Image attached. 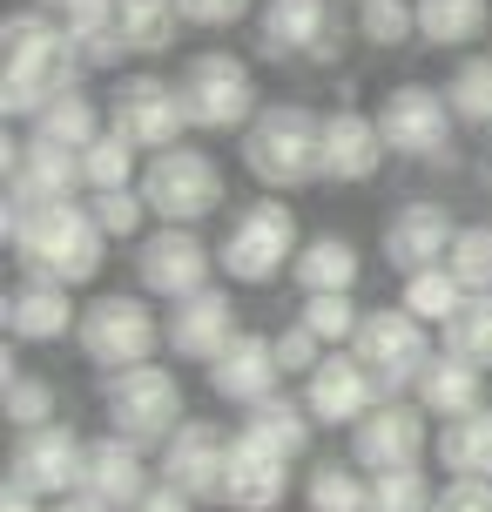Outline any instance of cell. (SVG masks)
Instances as JSON below:
<instances>
[{"mask_svg": "<svg viewBox=\"0 0 492 512\" xmlns=\"http://www.w3.org/2000/svg\"><path fill=\"white\" fill-rule=\"evenodd\" d=\"M243 169L263 189H304L324 182V115L304 102H277L243 128Z\"/></svg>", "mask_w": 492, "mask_h": 512, "instance_id": "cell-3", "label": "cell"}, {"mask_svg": "<svg viewBox=\"0 0 492 512\" xmlns=\"http://www.w3.org/2000/svg\"><path fill=\"white\" fill-rule=\"evenodd\" d=\"M236 304L230 290H196V297H182V304H169V351L189 364H216L223 351L236 344Z\"/></svg>", "mask_w": 492, "mask_h": 512, "instance_id": "cell-20", "label": "cell"}, {"mask_svg": "<svg viewBox=\"0 0 492 512\" xmlns=\"http://www.w3.org/2000/svg\"><path fill=\"white\" fill-rule=\"evenodd\" d=\"M412 398L425 405V418H445V425H452V418H466V411L486 405V371H472L466 358L445 351V358H432V371L418 378Z\"/></svg>", "mask_w": 492, "mask_h": 512, "instance_id": "cell-27", "label": "cell"}, {"mask_svg": "<svg viewBox=\"0 0 492 512\" xmlns=\"http://www.w3.org/2000/svg\"><path fill=\"white\" fill-rule=\"evenodd\" d=\"M452 236H459V223L445 216L439 203H405L385 216V256L398 277H418V270H439L445 256H452Z\"/></svg>", "mask_w": 492, "mask_h": 512, "instance_id": "cell-18", "label": "cell"}, {"mask_svg": "<svg viewBox=\"0 0 492 512\" xmlns=\"http://www.w3.org/2000/svg\"><path fill=\"white\" fill-rule=\"evenodd\" d=\"M135 512H196V499H189V492H176V486H162V479H156V492H149V499H142Z\"/></svg>", "mask_w": 492, "mask_h": 512, "instance_id": "cell-49", "label": "cell"}, {"mask_svg": "<svg viewBox=\"0 0 492 512\" xmlns=\"http://www.w3.org/2000/svg\"><path fill=\"white\" fill-rule=\"evenodd\" d=\"M378 405H385V391H378V378L358 364V351H331V358L304 378V411H311L317 425H364Z\"/></svg>", "mask_w": 492, "mask_h": 512, "instance_id": "cell-16", "label": "cell"}, {"mask_svg": "<svg viewBox=\"0 0 492 512\" xmlns=\"http://www.w3.org/2000/svg\"><path fill=\"white\" fill-rule=\"evenodd\" d=\"M0 324H7V337H21V344H54V337L81 331V310L68 304L61 283H21V290H7Z\"/></svg>", "mask_w": 492, "mask_h": 512, "instance_id": "cell-25", "label": "cell"}, {"mask_svg": "<svg viewBox=\"0 0 492 512\" xmlns=\"http://www.w3.org/2000/svg\"><path fill=\"white\" fill-rule=\"evenodd\" d=\"M304 506L311 512H371V479H364L358 465L317 459L311 479H304Z\"/></svg>", "mask_w": 492, "mask_h": 512, "instance_id": "cell-32", "label": "cell"}, {"mask_svg": "<svg viewBox=\"0 0 492 512\" xmlns=\"http://www.w3.org/2000/svg\"><path fill=\"white\" fill-rule=\"evenodd\" d=\"M81 182H88V196H108V189H142L135 182V149L108 128L102 142H88L81 149Z\"/></svg>", "mask_w": 492, "mask_h": 512, "instance_id": "cell-37", "label": "cell"}, {"mask_svg": "<svg viewBox=\"0 0 492 512\" xmlns=\"http://www.w3.org/2000/svg\"><path fill=\"white\" fill-rule=\"evenodd\" d=\"M385 135H378V115H358V108H337L324 115V182H371L385 169Z\"/></svg>", "mask_w": 492, "mask_h": 512, "instance_id": "cell-24", "label": "cell"}, {"mask_svg": "<svg viewBox=\"0 0 492 512\" xmlns=\"http://www.w3.org/2000/svg\"><path fill=\"white\" fill-rule=\"evenodd\" d=\"M439 465L452 479H492V405L452 418L439 432Z\"/></svg>", "mask_w": 492, "mask_h": 512, "instance_id": "cell-29", "label": "cell"}, {"mask_svg": "<svg viewBox=\"0 0 492 512\" xmlns=\"http://www.w3.org/2000/svg\"><path fill=\"white\" fill-rule=\"evenodd\" d=\"M81 465H88V445H81L68 425L21 432L14 459H7V486L34 492V499H75L81 492Z\"/></svg>", "mask_w": 492, "mask_h": 512, "instance_id": "cell-14", "label": "cell"}, {"mask_svg": "<svg viewBox=\"0 0 492 512\" xmlns=\"http://www.w3.org/2000/svg\"><path fill=\"white\" fill-rule=\"evenodd\" d=\"M425 405L418 398H385V405L371 411L364 425H351V465H358L364 479H378V472H412L425 459Z\"/></svg>", "mask_w": 492, "mask_h": 512, "instance_id": "cell-12", "label": "cell"}, {"mask_svg": "<svg viewBox=\"0 0 492 512\" xmlns=\"http://www.w3.org/2000/svg\"><path fill=\"white\" fill-rule=\"evenodd\" d=\"M0 512H41V499L21 486H0Z\"/></svg>", "mask_w": 492, "mask_h": 512, "instance_id": "cell-50", "label": "cell"}, {"mask_svg": "<svg viewBox=\"0 0 492 512\" xmlns=\"http://www.w3.org/2000/svg\"><path fill=\"white\" fill-rule=\"evenodd\" d=\"M34 135L41 142H61V149H88V142H102V108H95V95H81V88H68V95H54L41 115H34Z\"/></svg>", "mask_w": 492, "mask_h": 512, "instance_id": "cell-30", "label": "cell"}, {"mask_svg": "<svg viewBox=\"0 0 492 512\" xmlns=\"http://www.w3.org/2000/svg\"><path fill=\"white\" fill-rule=\"evenodd\" d=\"M445 102H452V122L466 128H492V54H466L452 81H445Z\"/></svg>", "mask_w": 492, "mask_h": 512, "instance_id": "cell-35", "label": "cell"}, {"mask_svg": "<svg viewBox=\"0 0 492 512\" xmlns=\"http://www.w3.org/2000/svg\"><path fill=\"white\" fill-rule=\"evenodd\" d=\"M176 0H115V27H122V41L129 54H162L176 48Z\"/></svg>", "mask_w": 492, "mask_h": 512, "instance_id": "cell-33", "label": "cell"}, {"mask_svg": "<svg viewBox=\"0 0 492 512\" xmlns=\"http://www.w3.org/2000/svg\"><path fill=\"white\" fill-rule=\"evenodd\" d=\"M452 283L466 297H492V223H472V230L452 236V256H445Z\"/></svg>", "mask_w": 492, "mask_h": 512, "instance_id": "cell-40", "label": "cell"}, {"mask_svg": "<svg viewBox=\"0 0 492 512\" xmlns=\"http://www.w3.org/2000/svg\"><path fill=\"white\" fill-rule=\"evenodd\" d=\"M209 270H216V250L196 230H149L135 243V277L162 304H182V297L209 290Z\"/></svg>", "mask_w": 492, "mask_h": 512, "instance_id": "cell-13", "label": "cell"}, {"mask_svg": "<svg viewBox=\"0 0 492 512\" xmlns=\"http://www.w3.org/2000/svg\"><path fill=\"white\" fill-rule=\"evenodd\" d=\"M358 364L378 378V391L385 398H405V391H418V378L432 371V337H425V324H418L412 310H364V331H358Z\"/></svg>", "mask_w": 492, "mask_h": 512, "instance_id": "cell-9", "label": "cell"}, {"mask_svg": "<svg viewBox=\"0 0 492 512\" xmlns=\"http://www.w3.org/2000/svg\"><path fill=\"white\" fill-rule=\"evenodd\" d=\"M277 384H284V364H277V337H236L223 358L209 364V391L223 398V405H243L257 411L263 398H277Z\"/></svg>", "mask_w": 492, "mask_h": 512, "instance_id": "cell-22", "label": "cell"}, {"mask_svg": "<svg viewBox=\"0 0 492 512\" xmlns=\"http://www.w3.org/2000/svg\"><path fill=\"white\" fill-rule=\"evenodd\" d=\"M75 54H81V68H115V61L129 54V41H122V27L108 21V27H88V34H75Z\"/></svg>", "mask_w": 492, "mask_h": 512, "instance_id": "cell-46", "label": "cell"}, {"mask_svg": "<svg viewBox=\"0 0 492 512\" xmlns=\"http://www.w3.org/2000/svg\"><path fill=\"white\" fill-rule=\"evenodd\" d=\"M7 203H75L81 189V155L61 149V142H7Z\"/></svg>", "mask_w": 492, "mask_h": 512, "instance_id": "cell-17", "label": "cell"}, {"mask_svg": "<svg viewBox=\"0 0 492 512\" xmlns=\"http://www.w3.org/2000/svg\"><path fill=\"white\" fill-rule=\"evenodd\" d=\"M182 102H189V128H209V135H230V128H250L263 115L257 108V75H250V61H236L223 48H203L189 54V68H182Z\"/></svg>", "mask_w": 492, "mask_h": 512, "instance_id": "cell-7", "label": "cell"}, {"mask_svg": "<svg viewBox=\"0 0 492 512\" xmlns=\"http://www.w3.org/2000/svg\"><path fill=\"white\" fill-rule=\"evenodd\" d=\"M41 14H54L68 34H88V27L115 21V0H41Z\"/></svg>", "mask_w": 492, "mask_h": 512, "instance_id": "cell-45", "label": "cell"}, {"mask_svg": "<svg viewBox=\"0 0 492 512\" xmlns=\"http://www.w3.org/2000/svg\"><path fill=\"white\" fill-rule=\"evenodd\" d=\"M445 351L466 358L472 371H492V297H466L459 317L445 324Z\"/></svg>", "mask_w": 492, "mask_h": 512, "instance_id": "cell-39", "label": "cell"}, {"mask_svg": "<svg viewBox=\"0 0 492 512\" xmlns=\"http://www.w3.org/2000/svg\"><path fill=\"white\" fill-rule=\"evenodd\" d=\"M81 54H75V34L41 14V7H27V14H7L0 21V115L14 122H34L54 95H68L81 88Z\"/></svg>", "mask_w": 492, "mask_h": 512, "instance_id": "cell-1", "label": "cell"}, {"mask_svg": "<svg viewBox=\"0 0 492 512\" xmlns=\"http://www.w3.org/2000/svg\"><path fill=\"white\" fill-rule=\"evenodd\" d=\"M459 304H466V290L452 283V270H418V277H405V297H398V310H412L418 324L432 331V324H452L459 317Z\"/></svg>", "mask_w": 492, "mask_h": 512, "instance_id": "cell-36", "label": "cell"}, {"mask_svg": "<svg viewBox=\"0 0 492 512\" xmlns=\"http://www.w3.org/2000/svg\"><path fill=\"white\" fill-rule=\"evenodd\" d=\"M0 236H7V250L21 256L27 283H61V290H75V283L102 277L108 236L95 230L88 203H7Z\"/></svg>", "mask_w": 492, "mask_h": 512, "instance_id": "cell-2", "label": "cell"}, {"mask_svg": "<svg viewBox=\"0 0 492 512\" xmlns=\"http://www.w3.org/2000/svg\"><path fill=\"white\" fill-rule=\"evenodd\" d=\"M358 34L371 48H398L418 34V0H358Z\"/></svg>", "mask_w": 492, "mask_h": 512, "instance_id": "cell-41", "label": "cell"}, {"mask_svg": "<svg viewBox=\"0 0 492 512\" xmlns=\"http://www.w3.org/2000/svg\"><path fill=\"white\" fill-rule=\"evenodd\" d=\"M81 492H88L95 506H108V512H135L149 492H156L142 445H129V438H115V432L95 438V445H88V465H81Z\"/></svg>", "mask_w": 492, "mask_h": 512, "instance_id": "cell-19", "label": "cell"}, {"mask_svg": "<svg viewBox=\"0 0 492 512\" xmlns=\"http://www.w3.org/2000/svg\"><path fill=\"white\" fill-rule=\"evenodd\" d=\"M75 344L88 351V364H102V371H129V364L156 358V344H169V324L149 310V297H122V290H108V297H95V304L81 310Z\"/></svg>", "mask_w": 492, "mask_h": 512, "instance_id": "cell-8", "label": "cell"}, {"mask_svg": "<svg viewBox=\"0 0 492 512\" xmlns=\"http://www.w3.org/2000/svg\"><path fill=\"white\" fill-rule=\"evenodd\" d=\"M223 479H230V438H223V425L182 418L176 438L162 445V486L189 492L203 506V499H223Z\"/></svg>", "mask_w": 492, "mask_h": 512, "instance_id": "cell-15", "label": "cell"}, {"mask_svg": "<svg viewBox=\"0 0 492 512\" xmlns=\"http://www.w3.org/2000/svg\"><path fill=\"white\" fill-rule=\"evenodd\" d=\"M432 512H492V479H452Z\"/></svg>", "mask_w": 492, "mask_h": 512, "instance_id": "cell-48", "label": "cell"}, {"mask_svg": "<svg viewBox=\"0 0 492 512\" xmlns=\"http://www.w3.org/2000/svg\"><path fill=\"white\" fill-rule=\"evenodd\" d=\"M311 411H304V398H284V391H277V398H263L257 411H250V418H243V438H257V445H270V452H277V459H304V452H311Z\"/></svg>", "mask_w": 492, "mask_h": 512, "instance_id": "cell-28", "label": "cell"}, {"mask_svg": "<svg viewBox=\"0 0 492 512\" xmlns=\"http://www.w3.org/2000/svg\"><path fill=\"white\" fill-rule=\"evenodd\" d=\"M304 256V236H297V216L290 203H243L230 216V236L216 243V270L230 283H277L284 270H297Z\"/></svg>", "mask_w": 492, "mask_h": 512, "instance_id": "cell-4", "label": "cell"}, {"mask_svg": "<svg viewBox=\"0 0 492 512\" xmlns=\"http://www.w3.org/2000/svg\"><path fill=\"white\" fill-rule=\"evenodd\" d=\"M0 411H7V425H14V432H48V425H54V384L34 378V371H14V358H7Z\"/></svg>", "mask_w": 492, "mask_h": 512, "instance_id": "cell-34", "label": "cell"}, {"mask_svg": "<svg viewBox=\"0 0 492 512\" xmlns=\"http://www.w3.org/2000/svg\"><path fill=\"white\" fill-rule=\"evenodd\" d=\"M257 48L270 61H290V54H311V61H331V7L324 0H263L257 14Z\"/></svg>", "mask_w": 492, "mask_h": 512, "instance_id": "cell-21", "label": "cell"}, {"mask_svg": "<svg viewBox=\"0 0 492 512\" xmlns=\"http://www.w3.org/2000/svg\"><path fill=\"white\" fill-rule=\"evenodd\" d=\"M290 277H297V290H304V297H351V290H358V277H364V256H358V243H351V236H311Z\"/></svg>", "mask_w": 492, "mask_h": 512, "instance_id": "cell-26", "label": "cell"}, {"mask_svg": "<svg viewBox=\"0 0 492 512\" xmlns=\"http://www.w3.org/2000/svg\"><path fill=\"white\" fill-rule=\"evenodd\" d=\"M324 358H331V351H324L304 324H284V331H277V364H284V378H290V371H304V378H311Z\"/></svg>", "mask_w": 492, "mask_h": 512, "instance_id": "cell-44", "label": "cell"}, {"mask_svg": "<svg viewBox=\"0 0 492 512\" xmlns=\"http://www.w3.org/2000/svg\"><path fill=\"white\" fill-rule=\"evenodd\" d=\"M250 7H257V0H176V14L189 27H236Z\"/></svg>", "mask_w": 492, "mask_h": 512, "instance_id": "cell-47", "label": "cell"}, {"mask_svg": "<svg viewBox=\"0 0 492 512\" xmlns=\"http://www.w3.org/2000/svg\"><path fill=\"white\" fill-rule=\"evenodd\" d=\"M378 135L405 162H439L452 149V102H445V88H425V81L391 88L378 102Z\"/></svg>", "mask_w": 492, "mask_h": 512, "instance_id": "cell-11", "label": "cell"}, {"mask_svg": "<svg viewBox=\"0 0 492 512\" xmlns=\"http://www.w3.org/2000/svg\"><path fill=\"white\" fill-rule=\"evenodd\" d=\"M297 324H304L324 351H351V344H358V331H364V310L351 304V297H304Z\"/></svg>", "mask_w": 492, "mask_h": 512, "instance_id": "cell-38", "label": "cell"}, {"mask_svg": "<svg viewBox=\"0 0 492 512\" xmlns=\"http://www.w3.org/2000/svg\"><path fill=\"white\" fill-rule=\"evenodd\" d=\"M88 216H95V230H102L108 243H129V236L142 230L149 203H142V189H108V196H88Z\"/></svg>", "mask_w": 492, "mask_h": 512, "instance_id": "cell-43", "label": "cell"}, {"mask_svg": "<svg viewBox=\"0 0 492 512\" xmlns=\"http://www.w3.org/2000/svg\"><path fill=\"white\" fill-rule=\"evenodd\" d=\"M54 512H108V506H95L88 492H75V499H61V506H54Z\"/></svg>", "mask_w": 492, "mask_h": 512, "instance_id": "cell-51", "label": "cell"}, {"mask_svg": "<svg viewBox=\"0 0 492 512\" xmlns=\"http://www.w3.org/2000/svg\"><path fill=\"white\" fill-rule=\"evenodd\" d=\"M142 203L149 216H162V230H196L203 216L223 209V169L209 149H162L142 169Z\"/></svg>", "mask_w": 492, "mask_h": 512, "instance_id": "cell-6", "label": "cell"}, {"mask_svg": "<svg viewBox=\"0 0 492 512\" xmlns=\"http://www.w3.org/2000/svg\"><path fill=\"white\" fill-rule=\"evenodd\" d=\"M290 492V459H277L257 438H230V479H223V506L236 512H277Z\"/></svg>", "mask_w": 492, "mask_h": 512, "instance_id": "cell-23", "label": "cell"}, {"mask_svg": "<svg viewBox=\"0 0 492 512\" xmlns=\"http://www.w3.org/2000/svg\"><path fill=\"white\" fill-rule=\"evenodd\" d=\"M486 21V0H418V41H432V48H466L486 34Z\"/></svg>", "mask_w": 492, "mask_h": 512, "instance_id": "cell-31", "label": "cell"}, {"mask_svg": "<svg viewBox=\"0 0 492 512\" xmlns=\"http://www.w3.org/2000/svg\"><path fill=\"white\" fill-rule=\"evenodd\" d=\"M439 506V492H432V479L425 472H378L371 479V512H432Z\"/></svg>", "mask_w": 492, "mask_h": 512, "instance_id": "cell-42", "label": "cell"}, {"mask_svg": "<svg viewBox=\"0 0 492 512\" xmlns=\"http://www.w3.org/2000/svg\"><path fill=\"white\" fill-rule=\"evenodd\" d=\"M102 411L108 432L129 445H169L182 425V384L162 364H129V371H102Z\"/></svg>", "mask_w": 492, "mask_h": 512, "instance_id": "cell-5", "label": "cell"}, {"mask_svg": "<svg viewBox=\"0 0 492 512\" xmlns=\"http://www.w3.org/2000/svg\"><path fill=\"white\" fill-rule=\"evenodd\" d=\"M108 128L129 142L135 155L149 149H182V128H189V102H182V88L176 81H162V75H129L115 95H108Z\"/></svg>", "mask_w": 492, "mask_h": 512, "instance_id": "cell-10", "label": "cell"}]
</instances>
